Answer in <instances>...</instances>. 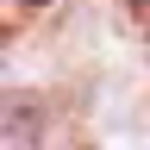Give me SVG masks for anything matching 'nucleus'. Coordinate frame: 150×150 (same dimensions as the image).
<instances>
[{"label": "nucleus", "instance_id": "obj_1", "mask_svg": "<svg viewBox=\"0 0 150 150\" xmlns=\"http://www.w3.org/2000/svg\"><path fill=\"white\" fill-rule=\"evenodd\" d=\"M38 119V100H25V94H0V138L6 131H31Z\"/></svg>", "mask_w": 150, "mask_h": 150}, {"label": "nucleus", "instance_id": "obj_3", "mask_svg": "<svg viewBox=\"0 0 150 150\" xmlns=\"http://www.w3.org/2000/svg\"><path fill=\"white\" fill-rule=\"evenodd\" d=\"M31 6H50V0H31Z\"/></svg>", "mask_w": 150, "mask_h": 150}, {"label": "nucleus", "instance_id": "obj_2", "mask_svg": "<svg viewBox=\"0 0 150 150\" xmlns=\"http://www.w3.org/2000/svg\"><path fill=\"white\" fill-rule=\"evenodd\" d=\"M125 6H131V13H150V0H125Z\"/></svg>", "mask_w": 150, "mask_h": 150}]
</instances>
